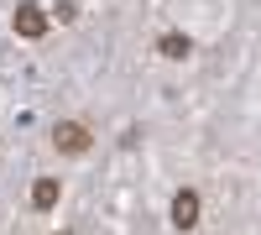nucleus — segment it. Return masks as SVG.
Here are the masks:
<instances>
[{
	"label": "nucleus",
	"instance_id": "obj_4",
	"mask_svg": "<svg viewBox=\"0 0 261 235\" xmlns=\"http://www.w3.org/2000/svg\"><path fill=\"white\" fill-rule=\"evenodd\" d=\"M157 53H162V58H172V63H183V58L193 53V42H188L183 32H162V37H157Z\"/></svg>",
	"mask_w": 261,
	"mask_h": 235
},
{
	"label": "nucleus",
	"instance_id": "obj_3",
	"mask_svg": "<svg viewBox=\"0 0 261 235\" xmlns=\"http://www.w3.org/2000/svg\"><path fill=\"white\" fill-rule=\"evenodd\" d=\"M11 27H16V37H27V42H37L42 32H47V11H42V6H16V16H11Z\"/></svg>",
	"mask_w": 261,
	"mask_h": 235
},
{
	"label": "nucleus",
	"instance_id": "obj_5",
	"mask_svg": "<svg viewBox=\"0 0 261 235\" xmlns=\"http://www.w3.org/2000/svg\"><path fill=\"white\" fill-rule=\"evenodd\" d=\"M53 204H58V178H37V183H32V209L47 215Z\"/></svg>",
	"mask_w": 261,
	"mask_h": 235
},
{
	"label": "nucleus",
	"instance_id": "obj_6",
	"mask_svg": "<svg viewBox=\"0 0 261 235\" xmlns=\"http://www.w3.org/2000/svg\"><path fill=\"white\" fill-rule=\"evenodd\" d=\"M58 21H79V6H73V0H58Z\"/></svg>",
	"mask_w": 261,
	"mask_h": 235
},
{
	"label": "nucleus",
	"instance_id": "obj_2",
	"mask_svg": "<svg viewBox=\"0 0 261 235\" xmlns=\"http://www.w3.org/2000/svg\"><path fill=\"white\" fill-rule=\"evenodd\" d=\"M199 225V188H178L172 194V230H193Z\"/></svg>",
	"mask_w": 261,
	"mask_h": 235
},
{
	"label": "nucleus",
	"instance_id": "obj_1",
	"mask_svg": "<svg viewBox=\"0 0 261 235\" xmlns=\"http://www.w3.org/2000/svg\"><path fill=\"white\" fill-rule=\"evenodd\" d=\"M53 146H58V152H68V157L89 152V125H79V120H58V125H53Z\"/></svg>",
	"mask_w": 261,
	"mask_h": 235
}]
</instances>
